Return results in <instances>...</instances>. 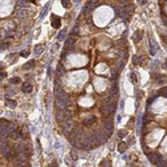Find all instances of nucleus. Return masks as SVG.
I'll use <instances>...</instances> for the list:
<instances>
[{
    "label": "nucleus",
    "mask_w": 167,
    "mask_h": 167,
    "mask_svg": "<svg viewBox=\"0 0 167 167\" xmlns=\"http://www.w3.org/2000/svg\"><path fill=\"white\" fill-rule=\"evenodd\" d=\"M130 79H131V82H132V83L135 84V83L138 82V76H136V74H135V72H131V74H130Z\"/></svg>",
    "instance_id": "0eeeda50"
},
{
    "label": "nucleus",
    "mask_w": 167,
    "mask_h": 167,
    "mask_svg": "<svg viewBox=\"0 0 167 167\" xmlns=\"http://www.w3.org/2000/svg\"><path fill=\"white\" fill-rule=\"evenodd\" d=\"M127 135V131L126 130H120L119 131V138H124Z\"/></svg>",
    "instance_id": "9d476101"
},
{
    "label": "nucleus",
    "mask_w": 167,
    "mask_h": 167,
    "mask_svg": "<svg viewBox=\"0 0 167 167\" xmlns=\"http://www.w3.org/2000/svg\"><path fill=\"white\" fill-rule=\"evenodd\" d=\"M62 3H63L64 8H70V7H71V2H70V0H62Z\"/></svg>",
    "instance_id": "6e6552de"
},
{
    "label": "nucleus",
    "mask_w": 167,
    "mask_h": 167,
    "mask_svg": "<svg viewBox=\"0 0 167 167\" xmlns=\"http://www.w3.org/2000/svg\"><path fill=\"white\" fill-rule=\"evenodd\" d=\"M34 66H35V60H30L28 63L24 64V67H23V68H24V70H30L31 67H34Z\"/></svg>",
    "instance_id": "423d86ee"
},
{
    "label": "nucleus",
    "mask_w": 167,
    "mask_h": 167,
    "mask_svg": "<svg viewBox=\"0 0 167 167\" xmlns=\"http://www.w3.org/2000/svg\"><path fill=\"white\" fill-rule=\"evenodd\" d=\"M164 67H166V68H167V60H166V62H164Z\"/></svg>",
    "instance_id": "f3484780"
},
{
    "label": "nucleus",
    "mask_w": 167,
    "mask_h": 167,
    "mask_svg": "<svg viewBox=\"0 0 167 167\" xmlns=\"http://www.w3.org/2000/svg\"><path fill=\"white\" fill-rule=\"evenodd\" d=\"M10 82H11L12 84H19V83H20V79H19V78H12Z\"/></svg>",
    "instance_id": "1a4fd4ad"
},
{
    "label": "nucleus",
    "mask_w": 167,
    "mask_h": 167,
    "mask_svg": "<svg viewBox=\"0 0 167 167\" xmlns=\"http://www.w3.org/2000/svg\"><path fill=\"white\" fill-rule=\"evenodd\" d=\"M51 22H52V27H55V28H59L60 27V18L51 16Z\"/></svg>",
    "instance_id": "f257e3e1"
},
{
    "label": "nucleus",
    "mask_w": 167,
    "mask_h": 167,
    "mask_svg": "<svg viewBox=\"0 0 167 167\" xmlns=\"http://www.w3.org/2000/svg\"><path fill=\"white\" fill-rule=\"evenodd\" d=\"M42 51H43V46H39V48H38V51H36V54H40Z\"/></svg>",
    "instance_id": "2eb2a0df"
},
{
    "label": "nucleus",
    "mask_w": 167,
    "mask_h": 167,
    "mask_svg": "<svg viewBox=\"0 0 167 167\" xmlns=\"http://www.w3.org/2000/svg\"><path fill=\"white\" fill-rule=\"evenodd\" d=\"M118 150H119V152L120 154H122V152H124V151H126L127 150V144H126V143H119V147H118Z\"/></svg>",
    "instance_id": "20e7f679"
},
{
    "label": "nucleus",
    "mask_w": 167,
    "mask_h": 167,
    "mask_svg": "<svg viewBox=\"0 0 167 167\" xmlns=\"http://www.w3.org/2000/svg\"><path fill=\"white\" fill-rule=\"evenodd\" d=\"M110 164H111V163L108 160H102V162H100V166H110Z\"/></svg>",
    "instance_id": "f8f14e48"
},
{
    "label": "nucleus",
    "mask_w": 167,
    "mask_h": 167,
    "mask_svg": "<svg viewBox=\"0 0 167 167\" xmlns=\"http://www.w3.org/2000/svg\"><path fill=\"white\" fill-rule=\"evenodd\" d=\"M20 55H22V56H28V55H30V52H28V51H23Z\"/></svg>",
    "instance_id": "4468645a"
},
{
    "label": "nucleus",
    "mask_w": 167,
    "mask_h": 167,
    "mask_svg": "<svg viewBox=\"0 0 167 167\" xmlns=\"http://www.w3.org/2000/svg\"><path fill=\"white\" fill-rule=\"evenodd\" d=\"M7 106H8L10 108H14V107H16V102L15 100H12V99H7Z\"/></svg>",
    "instance_id": "39448f33"
},
{
    "label": "nucleus",
    "mask_w": 167,
    "mask_h": 167,
    "mask_svg": "<svg viewBox=\"0 0 167 167\" xmlns=\"http://www.w3.org/2000/svg\"><path fill=\"white\" fill-rule=\"evenodd\" d=\"M142 38H143V31H136V32H135V38H134V42H135V43H139Z\"/></svg>",
    "instance_id": "7ed1b4c3"
},
{
    "label": "nucleus",
    "mask_w": 167,
    "mask_h": 167,
    "mask_svg": "<svg viewBox=\"0 0 167 167\" xmlns=\"http://www.w3.org/2000/svg\"><path fill=\"white\" fill-rule=\"evenodd\" d=\"M32 84L31 83H28V82H26L24 84H23V92H31L32 91Z\"/></svg>",
    "instance_id": "f03ea898"
},
{
    "label": "nucleus",
    "mask_w": 167,
    "mask_h": 167,
    "mask_svg": "<svg viewBox=\"0 0 167 167\" xmlns=\"http://www.w3.org/2000/svg\"><path fill=\"white\" fill-rule=\"evenodd\" d=\"M151 54H152V55H155V54H156V44H151Z\"/></svg>",
    "instance_id": "9b49d317"
},
{
    "label": "nucleus",
    "mask_w": 167,
    "mask_h": 167,
    "mask_svg": "<svg viewBox=\"0 0 167 167\" xmlns=\"http://www.w3.org/2000/svg\"><path fill=\"white\" fill-rule=\"evenodd\" d=\"M64 35H66V31H62L60 35H59V40H63V39H64Z\"/></svg>",
    "instance_id": "ddd939ff"
},
{
    "label": "nucleus",
    "mask_w": 167,
    "mask_h": 167,
    "mask_svg": "<svg viewBox=\"0 0 167 167\" xmlns=\"http://www.w3.org/2000/svg\"><path fill=\"white\" fill-rule=\"evenodd\" d=\"M139 3H146V0H139Z\"/></svg>",
    "instance_id": "dca6fc26"
}]
</instances>
